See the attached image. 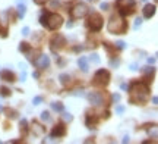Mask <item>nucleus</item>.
I'll return each mask as SVG.
<instances>
[{"label": "nucleus", "mask_w": 158, "mask_h": 144, "mask_svg": "<svg viewBox=\"0 0 158 144\" xmlns=\"http://www.w3.org/2000/svg\"><path fill=\"white\" fill-rule=\"evenodd\" d=\"M149 98V88L143 82H133L130 85V103L143 104Z\"/></svg>", "instance_id": "obj_1"}, {"label": "nucleus", "mask_w": 158, "mask_h": 144, "mask_svg": "<svg viewBox=\"0 0 158 144\" xmlns=\"http://www.w3.org/2000/svg\"><path fill=\"white\" fill-rule=\"evenodd\" d=\"M40 22L47 29L54 31V29L62 27L63 18L60 16V15H57V13H45V15H43V16L40 18Z\"/></svg>", "instance_id": "obj_2"}, {"label": "nucleus", "mask_w": 158, "mask_h": 144, "mask_svg": "<svg viewBox=\"0 0 158 144\" xmlns=\"http://www.w3.org/2000/svg\"><path fill=\"white\" fill-rule=\"evenodd\" d=\"M108 33L110 34H126L127 31V24L123 18L120 16H111L110 22H108Z\"/></svg>", "instance_id": "obj_3"}, {"label": "nucleus", "mask_w": 158, "mask_h": 144, "mask_svg": "<svg viewBox=\"0 0 158 144\" xmlns=\"http://www.w3.org/2000/svg\"><path fill=\"white\" fill-rule=\"evenodd\" d=\"M116 6L122 16H129L135 12V0H117Z\"/></svg>", "instance_id": "obj_4"}, {"label": "nucleus", "mask_w": 158, "mask_h": 144, "mask_svg": "<svg viewBox=\"0 0 158 144\" xmlns=\"http://www.w3.org/2000/svg\"><path fill=\"white\" fill-rule=\"evenodd\" d=\"M110 82V72L106 69H98L94 75V81L92 84L97 87H106Z\"/></svg>", "instance_id": "obj_5"}, {"label": "nucleus", "mask_w": 158, "mask_h": 144, "mask_svg": "<svg viewBox=\"0 0 158 144\" xmlns=\"http://www.w3.org/2000/svg\"><path fill=\"white\" fill-rule=\"evenodd\" d=\"M86 27L91 29V31H100L102 28V18L100 13H92L88 21H86Z\"/></svg>", "instance_id": "obj_6"}, {"label": "nucleus", "mask_w": 158, "mask_h": 144, "mask_svg": "<svg viewBox=\"0 0 158 144\" xmlns=\"http://www.w3.org/2000/svg\"><path fill=\"white\" fill-rule=\"evenodd\" d=\"M86 13H88V6L84 5V3H79V5L75 6L73 9H70V16L73 18V19L84 18Z\"/></svg>", "instance_id": "obj_7"}, {"label": "nucleus", "mask_w": 158, "mask_h": 144, "mask_svg": "<svg viewBox=\"0 0 158 144\" xmlns=\"http://www.w3.org/2000/svg\"><path fill=\"white\" fill-rule=\"evenodd\" d=\"M64 44H66V40H64V37L63 35H54L53 37V40H51V50L56 53L59 52L60 49H63L64 47Z\"/></svg>", "instance_id": "obj_8"}, {"label": "nucleus", "mask_w": 158, "mask_h": 144, "mask_svg": "<svg viewBox=\"0 0 158 144\" xmlns=\"http://www.w3.org/2000/svg\"><path fill=\"white\" fill-rule=\"evenodd\" d=\"M86 97H88V100H89V103L94 104V106H100V104L102 103V94L101 93H98V91L89 93Z\"/></svg>", "instance_id": "obj_9"}, {"label": "nucleus", "mask_w": 158, "mask_h": 144, "mask_svg": "<svg viewBox=\"0 0 158 144\" xmlns=\"http://www.w3.org/2000/svg\"><path fill=\"white\" fill-rule=\"evenodd\" d=\"M66 135V127H64V124H57L56 127L53 128V131H51V137L53 138H60V137H64Z\"/></svg>", "instance_id": "obj_10"}, {"label": "nucleus", "mask_w": 158, "mask_h": 144, "mask_svg": "<svg viewBox=\"0 0 158 144\" xmlns=\"http://www.w3.org/2000/svg\"><path fill=\"white\" fill-rule=\"evenodd\" d=\"M34 63L37 68H40V69H45V68H48V65H50V58L45 56V55H41L40 59L34 60Z\"/></svg>", "instance_id": "obj_11"}, {"label": "nucleus", "mask_w": 158, "mask_h": 144, "mask_svg": "<svg viewBox=\"0 0 158 144\" xmlns=\"http://www.w3.org/2000/svg\"><path fill=\"white\" fill-rule=\"evenodd\" d=\"M85 124H86V127L88 128H95L97 124H98V118H97L94 113L86 112V121H85Z\"/></svg>", "instance_id": "obj_12"}, {"label": "nucleus", "mask_w": 158, "mask_h": 144, "mask_svg": "<svg viewBox=\"0 0 158 144\" xmlns=\"http://www.w3.org/2000/svg\"><path fill=\"white\" fill-rule=\"evenodd\" d=\"M32 133H34L35 137H41L45 134V128L43 125H40L37 121H34L32 122Z\"/></svg>", "instance_id": "obj_13"}, {"label": "nucleus", "mask_w": 158, "mask_h": 144, "mask_svg": "<svg viewBox=\"0 0 158 144\" xmlns=\"http://www.w3.org/2000/svg\"><path fill=\"white\" fill-rule=\"evenodd\" d=\"M0 78L3 81H6V82H13V81H15V74L7 69H3L0 72Z\"/></svg>", "instance_id": "obj_14"}, {"label": "nucleus", "mask_w": 158, "mask_h": 144, "mask_svg": "<svg viewBox=\"0 0 158 144\" xmlns=\"http://www.w3.org/2000/svg\"><path fill=\"white\" fill-rule=\"evenodd\" d=\"M154 15H155V6L145 5V7H143V16L147 18V19H149V18H152Z\"/></svg>", "instance_id": "obj_15"}, {"label": "nucleus", "mask_w": 158, "mask_h": 144, "mask_svg": "<svg viewBox=\"0 0 158 144\" xmlns=\"http://www.w3.org/2000/svg\"><path fill=\"white\" fill-rule=\"evenodd\" d=\"M59 80H60V82H62V85H68V84H70V75L68 74H62L60 76H59Z\"/></svg>", "instance_id": "obj_16"}, {"label": "nucleus", "mask_w": 158, "mask_h": 144, "mask_svg": "<svg viewBox=\"0 0 158 144\" xmlns=\"http://www.w3.org/2000/svg\"><path fill=\"white\" fill-rule=\"evenodd\" d=\"M78 65H79V68L84 71V72H86L88 71V62H86V59L85 58H81L78 60Z\"/></svg>", "instance_id": "obj_17"}, {"label": "nucleus", "mask_w": 158, "mask_h": 144, "mask_svg": "<svg viewBox=\"0 0 158 144\" xmlns=\"http://www.w3.org/2000/svg\"><path fill=\"white\" fill-rule=\"evenodd\" d=\"M51 109L56 110V112H63V103H60V102H53L51 103Z\"/></svg>", "instance_id": "obj_18"}, {"label": "nucleus", "mask_w": 158, "mask_h": 144, "mask_svg": "<svg viewBox=\"0 0 158 144\" xmlns=\"http://www.w3.org/2000/svg\"><path fill=\"white\" fill-rule=\"evenodd\" d=\"M27 131H28V124H27V119H22V121H21V134H22V137L27 135Z\"/></svg>", "instance_id": "obj_19"}, {"label": "nucleus", "mask_w": 158, "mask_h": 144, "mask_svg": "<svg viewBox=\"0 0 158 144\" xmlns=\"http://www.w3.org/2000/svg\"><path fill=\"white\" fill-rule=\"evenodd\" d=\"M25 13H27V7H25V5H19V6H18V16L23 18V16H25Z\"/></svg>", "instance_id": "obj_20"}, {"label": "nucleus", "mask_w": 158, "mask_h": 144, "mask_svg": "<svg viewBox=\"0 0 158 144\" xmlns=\"http://www.w3.org/2000/svg\"><path fill=\"white\" fill-rule=\"evenodd\" d=\"M29 44L28 43H21V46H19V52H23V53H28L29 52Z\"/></svg>", "instance_id": "obj_21"}, {"label": "nucleus", "mask_w": 158, "mask_h": 144, "mask_svg": "<svg viewBox=\"0 0 158 144\" xmlns=\"http://www.w3.org/2000/svg\"><path fill=\"white\" fill-rule=\"evenodd\" d=\"M0 94H2L3 97H9V96H10V90L6 88V87H2V88H0Z\"/></svg>", "instance_id": "obj_22"}, {"label": "nucleus", "mask_w": 158, "mask_h": 144, "mask_svg": "<svg viewBox=\"0 0 158 144\" xmlns=\"http://www.w3.org/2000/svg\"><path fill=\"white\" fill-rule=\"evenodd\" d=\"M41 119H43V121H45V122H50L51 121V118H50V113H48V112H43V113H41Z\"/></svg>", "instance_id": "obj_23"}, {"label": "nucleus", "mask_w": 158, "mask_h": 144, "mask_svg": "<svg viewBox=\"0 0 158 144\" xmlns=\"http://www.w3.org/2000/svg\"><path fill=\"white\" fill-rule=\"evenodd\" d=\"M89 60L91 62H94V63H100V58H98V55H95V53L89 56Z\"/></svg>", "instance_id": "obj_24"}, {"label": "nucleus", "mask_w": 158, "mask_h": 144, "mask_svg": "<svg viewBox=\"0 0 158 144\" xmlns=\"http://www.w3.org/2000/svg\"><path fill=\"white\" fill-rule=\"evenodd\" d=\"M6 112H7V113H9V118H12V119H13V118H16V112H15V110H9V109H6Z\"/></svg>", "instance_id": "obj_25"}, {"label": "nucleus", "mask_w": 158, "mask_h": 144, "mask_svg": "<svg viewBox=\"0 0 158 144\" xmlns=\"http://www.w3.org/2000/svg\"><path fill=\"white\" fill-rule=\"evenodd\" d=\"M63 118H64V121H72L73 119V116L70 115V113H66V112L63 113Z\"/></svg>", "instance_id": "obj_26"}, {"label": "nucleus", "mask_w": 158, "mask_h": 144, "mask_svg": "<svg viewBox=\"0 0 158 144\" xmlns=\"http://www.w3.org/2000/svg\"><path fill=\"white\" fill-rule=\"evenodd\" d=\"M116 44H117V47L120 49V50H123L124 47H126V43H124V41H117Z\"/></svg>", "instance_id": "obj_27"}, {"label": "nucleus", "mask_w": 158, "mask_h": 144, "mask_svg": "<svg viewBox=\"0 0 158 144\" xmlns=\"http://www.w3.org/2000/svg\"><path fill=\"white\" fill-rule=\"evenodd\" d=\"M41 102H43V97H40V96L34 97V100H32V103H34V104H40Z\"/></svg>", "instance_id": "obj_28"}, {"label": "nucleus", "mask_w": 158, "mask_h": 144, "mask_svg": "<svg viewBox=\"0 0 158 144\" xmlns=\"http://www.w3.org/2000/svg\"><path fill=\"white\" fill-rule=\"evenodd\" d=\"M116 112L122 115V113H123V112H124V106H117V107H116Z\"/></svg>", "instance_id": "obj_29"}, {"label": "nucleus", "mask_w": 158, "mask_h": 144, "mask_svg": "<svg viewBox=\"0 0 158 144\" xmlns=\"http://www.w3.org/2000/svg\"><path fill=\"white\" fill-rule=\"evenodd\" d=\"M6 33H7V29H6V28H3V27L0 25V34L3 35V37H6Z\"/></svg>", "instance_id": "obj_30"}, {"label": "nucleus", "mask_w": 158, "mask_h": 144, "mask_svg": "<svg viewBox=\"0 0 158 144\" xmlns=\"http://www.w3.org/2000/svg\"><path fill=\"white\" fill-rule=\"evenodd\" d=\"M45 2H48V0H34V3H35V5H40V6H41V5H44Z\"/></svg>", "instance_id": "obj_31"}, {"label": "nucleus", "mask_w": 158, "mask_h": 144, "mask_svg": "<svg viewBox=\"0 0 158 144\" xmlns=\"http://www.w3.org/2000/svg\"><path fill=\"white\" fill-rule=\"evenodd\" d=\"M22 34H23V35H29V28H28V27H23Z\"/></svg>", "instance_id": "obj_32"}, {"label": "nucleus", "mask_w": 158, "mask_h": 144, "mask_svg": "<svg viewBox=\"0 0 158 144\" xmlns=\"http://www.w3.org/2000/svg\"><path fill=\"white\" fill-rule=\"evenodd\" d=\"M141 24H142V19H141V18H138V19H136V22H135V28L141 27Z\"/></svg>", "instance_id": "obj_33"}, {"label": "nucleus", "mask_w": 158, "mask_h": 144, "mask_svg": "<svg viewBox=\"0 0 158 144\" xmlns=\"http://www.w3.org/2000/svg\"><path fill=\"white\" fill-rule=\"evenodd\" d=\"M113 102H118V100H120V94H113Z\"/></svg>", "instance_id": "obj_34"}, {"label": "nucleus", "mask_w": 158, "mask_h": 144, "mask_svg": "<svg viewBox=\"0 0 158 144\" xmlns=\"http://www.w3.org/2000/svg\"><path fill=\"white\" fill-rule=\"evenodd\" d=\"M107 7H108V3H101V9H102V11H107Z\"/></svg>", "instance_id": "obj_35"}, {"label": "nucleus", "mask_w": 158, "mask_h": 144, "mask_svg": "<svg viewBox=\"0 0 158 144\" xmlns=\"http://www.w3.org/2000/svg\"><path fill=\"white\" fill-rule=\"evenodd\" d=\"M118 65H120V60H116V62L111 60V66H118Z\"/></svg>", "instance_id": "obj_36"}, {"label": "nucleus", "mask_w": 158, "mask_h": 144, "mask_svg": "<svg viewBox=\"0 0 158 144\" xmlns=\"http://www.w3.org/2000/svg\"><path fill=\"white\" fill-rule=\"evenodd\" d=\"M129 141V135H124L123 137V143H127Z\"/></svg>", "instance_id": "obj_37"}, {"label": "nucleus", "mask_w": 158, "mask_h": 144, "mask_svg": "<svg viewBox=\"0 0 158 144\" xmlns=\"http://www.w3.org/2000/svg\"><path fill=\"white\" fill-rule=\"evenodd\" d=\"M148 62H149V63H154V62H155V58H148Z\"/></svg>", "instance_id": "obj_38"}, {"label": "nucleus", "mask_w": 158, "mask_h": 144, "mask_svg": "<svg viewBox=\"0 0 158 144\" xmlns=\"http://www.w3.org/2000/svg\"><path fill=\"white\" fill-rule=\"evenodd\" d=\"M130 69H132V71H136V69H138V68H136V65L133 63V65H132V66H130Z\"/></svg>", "instance_id": "obj_39"}, {"label": "nucleus", "mask_w": 158, "mask_h": 144, "mask_svg": "<svg viewBox=\"0 0 158 144\" xmlns=\"http://www.w3.org/2000/svg\"><path fill=\"white\" fill-rule=\"evenodd\" d=\"M157 102H158V98H157V97H152V103L157 104Z\"/></svg>", "instance_id": "obj_40"}, {"label": "nucleus", "mask_w": 158, "mask_h": 144, "mask_svg": "<svg viewBox=\"0 0 158 144\" xmlns=\"http://www.w3.org/2000/svg\"><path fill=\"white\" fill-rule=\"evenodd\" d=\"M88 2H97V0H88Z\"/></svg>", "instance_id": "obj_41"}, {"label": "nucleus", "mask_w": 158, "mask_h": 144, "mask_svg": "<svg viewBox=\"0 0 158 144\" xmlns=\"http://www.w3.org/2000/svg\"><path fill=\"white\" fill-rule=\"evenodd\" d=\"M143 2H147V0H143Z\"/></svg>", "instance_id": "obj_42"}, {"label": "nucleus", "mask_w": 158, "mask_h": 144, "mask_svg": "<svg viewBox=\"0 0 158 144\" xmlns=\"http://www.w3.org/2000/svg\"><path fill=\"white\" fill-rule=\"evenodd\" d=\"M0 110H2V107H0Z\"/></svg>", "instance_id": "obj_43"}]
</instances>
